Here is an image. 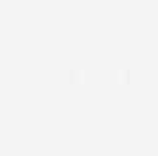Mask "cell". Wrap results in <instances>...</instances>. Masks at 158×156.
Here are the masks:
<instances>
[{"mask_svg":"<svg viewBox=\"0 0 158 156\" xmlns=\"http://www.w3.org/2000/svg\"><path fill=\"white\" fill-rule=\"evenodd\" d=\"M117 81H118V85H128L130 83V70L128 68H118L117 70Z\"/></svg>","mask_w":158,"mask_h":156,"instance_id":"7a4b0ae2","label":"cell"},{"mask_svg":"<svg viewBox=\"0 0 158 156\" xmlns=\"http://www.w3.org/2000/svg\"><path fill=\"white\" fill-rule=\"evenodd\" d=\"M68 83L72 87H81L85 83V70L83 68H70L68 70Z\"/></svg>","mask_w":158,"mask_h":156,"instance_id":"6da1fadb","label":"cell"}]
</instances>
